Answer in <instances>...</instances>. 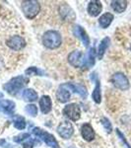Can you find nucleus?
Listing matches in <instances>:
<instances>
[{
	"mask_svg": "<svg viewBox=\"0 0 131 148\" xmlns=\"http://www.w3.org/2000/svg\"><path fill=\"white\" fill-rule=\"evenodd\" d=\"M73 33H74V35L76 36V37H78L81 40H82L85 47L89 46L90 39H89V37H88L86 31L81 27V26H78V25L74 26V28H73Z\"/></svg>",
	"mask_w": 131,
	"mask_h": 148,
	"instance_id": "9d476101",
	"label": "nucleus"
},
{
	"mask_svg": "<svg viewBox=\"0 0 131 148\" xmlns=\"http://www.w3.org/2000/svg\"><path fill=\"white\" fill-rule=\"evenodd\" d=\"M25 73L27 75H44V71H42L40 69L37 67H30L25 71Z\"/></svg>",
	"mask_w": 131,
	"mask_h": 148,
	"instance_id": "a878e982",
	"label": "nucleus"
},
{
	"mask_svg": "<svg viewBox=\"0 0 131 148\" xmlns=\"http://www.w3.org/2000/svg\"><path fill=\"white\" fill-rule=\"evenodd\" d=\"M14 126L18 130H24L26 127V121L25 119L21 116H17L14 119Z\"/></svg>",
	"mask_w": 131,
	"mask_h": 148,
	"instance_id": "5701e85b",
	"label": "nucleus"
},
{
	"mask_svg": "<svg viewBox=\"0 0 131 148\" xmlns=\"http://www.w3.org/2000/svg\"><path fill=\"white\" fill-rule=\"evenodd\" d=\"M83 54L82 52L79 51H72L70 54L68 56V61L74 67H81L84 64V59L82 58Z\"/></svg>",
	"mask_w": 131,
	"mask_h": 148,
	"instance_id": "1a4fd4ad",
	"label": "nucleus"
},
{
	"mask_svg": "<svg viewBox=\"0 0 131 148\" xmlns=\"http://www.w3.org/2000/svg\"><path fill=\"white\" fill-rule=\"evenodd\" d=\"M28 83L29 78L25 77V76H17V77L12 78L8 83H6L3 86V89L8 92L9 94L14 95L18 91H20L23 87H25Z\"/></svg>",
	"mask_w": 131,
	"mask_h": 148,
	"instance_id": "f03ea898",
	"label": "nucleus"
},
{
	"mask_svg": "<svg viewBox=\"0 0 131 148\" xmlns=\"http://www.w3.org/2000/svg\"><path fill=\"white\" fill-rule=\"evenodd\" d=\"M33 133H34L35 135H37L38 137H40L42 141H44L51 148H60L59 147L58 142L56 141V139L54 138L53 135L48 132H46V131H44L42 128L35 127L34 130H33Z\"/></svg>",
	"mask_w": 131,
	"mask_h": 148,
	"instance_id": "20e7f679",
	"label": "nucleus"
},
{
	"mask_svg": "<svg viewBox=\"0 0 131 148\" xmlns=\"http://www.w3.org/2000/svg\"><path fill=\"white\" fill-rule=\"evenodd\" d=\"M40 108L42 114H48L51 111V99L49 96H42L40 99Z\"/></svg>",
	"mask_w": 131,
	"mask_h": 148,
	"instance_id": "ddd939ff",
	"label": "nucleus"
},
{
	"mask_svg": "<svg viewBox=\"0 0 131 148\" xmlns=\"http://www.w3.org/2000/svg\"><path fill=\"white\" fill-rule=\"evenodd\" d=\"M113 20V15L111 13H104L99 19V24L103 29H106Z\"/></svg>",
	"mask_w": 131,
	"mask_h": 148,
	"instance_id": "6ab92c4d",
	"label": "nucleus"
},
{
	"mask_svg": "<svg viewBox=\"0 0 131 148\" xmlns=\"http://www.w3.org/2000/svg\"><path fill=\"white\" fill-rule=\"evenodd\" d=\"M57 132H58V134L62 138H64V139H68V138H70L72 136L74 130H73V126L70 123H68V121H63V123H60V125H58V127H57Z\"/></svg>",
	"mask_w": 131,
	"mask_h": 148,
	"instance_id": "6e6552de",
	"label": "nucleus"
},
{
	"mask_svg": "<svg viewBox=\"0 0 131 148\" xmlns=\"http://www.w3.org/2000/svg\"><path fill=\"white\" fill-rule=\"evenodd\" d=\"M71 148H74V147H71Z\"/></svg>",
	"mask_w": 131,
	"mask_h": 148,
	"instance_id": "473e14b6",
	"label": "nucleus"
},
{
	"mask_svg": "<svg viewBox=\"0 0 131 148\" xmlns=\"http://www.w3.org/2000/svg\"><path fill=\"white\" fill-rule=\"evenodd\" d=\"M70 93L67 89H65L64 87L62 86H60V87L58 88V90H57L56 92V98L57 100H58L59 102L61 103H66L68 102L69 100H70Z\"/></svg>",
	"mask_w": 131,
	"mask_h": 148,
	"instance_id": "2eb2a0df",
	"label": "nucleus"
},
{
	"mask_svg": "<svg viewBox=\"0 0 131 148\" xmlns=\"http://www.w3.org/2000/svg\"><path fill=\"white\" fill-rule=\"evenodd\" d=\"M111 80V83L113 84L114 87L121 90V91H126V90H128L130 87L128 78L121 72L114 73Z\"/></svg>",
	"mask_w": 131,
	"mask_h": 148,
	"instance_id": "39448f33",
	"label": "nucleus"
},
{
	"mask_svg": "<svg viewBox=\"0 0 131 148\" xmlns=\"http://www.w3.org/2000/svg\"><path fill=\"white\" fill-rule=\"evenodd\" d=\"M42 44L47 49H54L61 46L62 39H61L60 34L56 31H47L42 36Z\"/></svg>",
	"mask_w": 131,
	"mask_h": 148,
	"instance_id": "f257e3e1",
	"label": "nucleus"
},
{
	"mask_svg": "<svg viewBox=\"0 0 131 148\" xmlns=\"http://www.w3.org/2000/svg\"><path fill=\"white\" fill-rule=\"evenodd\" d=\"M63 114L66 116L68 119H70L71 121H78L80 119V114H81V110L80 107L77 104H69L65 108L63 109Z\"/></svg>",
	"mask_w": 131,
	"mask_h": 148,
	"instance_id": "423d86ee",
	"label": "nucleus"
},
{
	"mask_svg": "<svg viewBox=\"0 0 131 148\" xmlns=\"http://www.w3.org/2000/svg\"><path fill=\"white\" fill-rule=\"evenodd\" d=\"M25 111L28 114H30V116H35L38 114V108H37V106L34 104L27 105L26 108H25Z\"/></svg>",
	"mask_w": 131,
	"mask_h": 148,
	"instance_id": "393cba45",
	"label": "nucleus"
},
{
	"mask_svg": "<svg viewBox=\"0 0 131 148\" xmlns=\"http://www.w3.org/2000/svg\"><path fill=\"white\" fill-rule=\"evenodd\" d=\"M60 14H61V16L65 19H71V17H70L71 14L74 15L72 9L69 8V6H67V5H63L60 7Z\"/></svg>",
	"mask_w": 131,
	"mask_h": 148,
	"instance_id": "b1692460",
	"label": "nucleus"
},
{
	"mask_svg": "<svg viewBox=\"0 0 131 148\" xmlns=\"http://www.w3.org/2000/svg\"><path fill=\"white\" fill-rule=\"evenodd\" d=\"M29 137H30V133H21V134H19L17 136L14 137L13 139L15 142H22L23 140L27 139Z\"/></svg>",
	"mask_w": 131,
	"mask_h": 148,
	"instance_id": "c85d7f7f",
	"label": "nucleus"
},
{
	"mask_svg": "<svg viewBox=\"0 0 131 148\" xmlns=\"http://www.w3.org/2000/svg\"><path fill=\"white\" fill-rule=\"evenodd\" d=\"M33 145H34V142L33 141H28V142H26V143H24V148H33Z\"/></svg>",
	"mask_w": 131,
	"mask_h": 148,
	"instance_id": "c756f323",
	"label": "nucleus"
},
{
	"mask_svg": "<svg viewBox=\"0 0 131 148\" xmlns=\"http://www.w3.org/2000/svg\"><path fill=\"white\" fill-rule=\"evenodd\" d=\"M22 10L28 19H34L40 12V3L35 0H27L22 2Z\"/></svg>",
	"mask_w": 131,
	"mask_h": 148,
	"instance_id": "7ed1b4c3",
	"label": "nucleus"
},
{
	"mask_svg": "<svg viewBox=\"0 0 131 148\" xmlns=\"http://www.w3.org/2000/svg\"><path fill=\"white\" fill-rule=\"evenodd\" d=\"M81 134L86 141H92L95 138L94 130L90 123H84L81 127Z\"/></svg>",
	"mask_w": 131,
	"mask_h": 148,
	"instance_id": "9b49d317",
	"label": "nucleus"
},
{
	"mask_svg": "<svg viewBox=\"0 0 131 148\" xmlns=\"http://www.w3.org/2000/svg\"><path fill=\"white\" fill-rule=\"evenodd\" d=\"M0 109H2V111L7 114H12L15 109V103L12 101H0Z\"/></svg>",
	"mask_w": 131,
	"mask_h": 148,
	"instance_id": "a211bd4d",
	"label": "nucleus"
},
{
	"mask_svg": "<svg viewBox=\"0 0 131 148\" xmlns=\"http://www.w3.org/2000/svg\"><path fill=\"white\" fill-rule=\"evenodd\" d=\"M22 97L25 101L28 102H35L38 99V93L33 89H26L23 91Z\"/></svg>",
	"mask_w": 131,
	"mask_h": 148,
	"instance_id": "aec40b11",
	"label": "nucleus"
},
{
	"mask_svg": "<svg viewBox=\"0 0 131 148\" xmlns=\"http://www.w3.org/2000/svg\"><path fill=\"white\" fill-rule=\"evenodd\" d=\"M109 42H111V40H109V38L108 37L104 38L101 42V44H100V46H99V49H98V57H99V59L103 58L104 52H106V49H108L109 46Z\"/></svg>",
	"mask_w": 131,
	"mask_h": 148,
	"instance_id": "412c9836",
	"label": "nucleus"
},
{
	"mask_svg": "<svg viewBox=\"0 0 131 148\" xmlns=\"http://www.w3.org/2000/svg\"><path fill=\"white\" fill-rule=\"evenodd\" d=\"M130 51H131V44H130Z\"/></svg>",
	"mask_w": 131,
	"mask_h": 148,
	"instance_id": "2f4dec72",
	"label": "nucleus"
},
{
	"mask_svg": "<svg viewBox=\"0 0 131 148\" xmlns=\"http://www.w3.org/2000/svg\"><path fill=\"white\" fill-rule=\"evenodd\" d=\"M102 125H104V130H106V132H111V130H113V126H111V121H109L108 119L106 118H103L102 119Z\"/></svg>",
	"mask_w": 131,
	"mask_h": 148,
	"instance_id": "bb28decb",
	"label": "nucleus"
},
{
	"mask_svg": "<svg viewBox=\"0 0 131 148\" xmlns=\"http://www.w3.org/2000/svg\"><path fill=\"white\" fill-rule=\"evenodd\" d=\"M93 100L97 103L100 104L102 102V93H101V84H100V81L97 79L96 81V87H95L94 91H93Z\"/></svg>",
	"mask_w": 131,
	"mask_h": 148,
	"instance_id": "4be33fe9",
	"label": "nucleus"
},
{
	"mask_svg": "<svg viewBox=\"0 0 131 148\" xmlns=\"http://www.w3.org/2000/svg\"><path fill=\"white\" fill-rule=\"evenodd\" d=\"M6 45L12 51H21L26 46V42L20 36H11L6 40Z\"/></svg>",
	"mask_w": 131,
	"mask_h": 148,
	"instance_id": "0eeeda50",
	"label": "nucleus"
},
{
	"mask_svg": "<svg viewBox=\"0 0 131 148\" xmlns=\"http://www.w3.org/2000/svg\"><path fill=\"white\" fill-rule=\"evenodd\" d=\"M116 134L118 135V137H119V139L121 140V141L123 142V144L125 145V146H126V148H131L130 144H129V143L127 142V140H126L125 136H124V135H123V133L121 132V131H120L119 130H116Z\"/></svg>",
	"mask_w": 131,
	"mask_h": 148,
	"instance_id": "cd10ccee",
	"label": "nucleus"
},
{
	"mask_svg": "<svg viewBox=\"0 0 131 148\" xmlns=\"http://www.w3.org/2000/svg\"><path fill=\"white\" fill-rule=\"evenodd\" d=\"M102 9H103V5L100 1H91L88 5L87 10L92 17H97L102 12Z\"/></svg>",
	"mask_w": 131,
	"mask_h": 148,
	"instance_id": "f8f14e48",
	"label": "nucleus"
},
{
	"mask_svg": "<svg viewBox=\"0 0 131 148\" xmlns=\"http://www.w3.org/2000/svg\"><path fill=\"white\" fill-rule=\"evenodd\" d=\"M3 97V94H2V93H0V98H2Z\"/></svg>",
	"mask_w": 131,
	"mask_h": 148,
	"instance_id": "7c9ffc66",
	"label": "nucleus"
},
{
	"mask_svg": "<svg viewBox=\"0 0 131 148\" xmlns=\"http://www.w3.org/2000/svg\"><path fill=\"white\" fill-rule=\"evenodd\" d=\"M95 54H96V49L95 47H91L90 51H88V56L84 59V64H83V67L86 68H91L93 65L95 64Z\"/></svg>",
	"mask_w": 131,
	"mask_h": 148,
	"instance_id": "f3484780",
	"label": "nucleus"
},
{
	"mask_svg": "<svg viewBox=\"0 0 131 148\" xmlns=\"http://www.w3.org/2000/svg\"><path fill=\"white\" fill-rule=\"evenodd\" d=\"M61 86H63L64 88H69V89L74 91L75 93H78L82 98L87 97V94H88L87 90H86V88L82 85H76V84H73V83H66V84L61 85Z\"/></svg>",
	"mask_w": 131,
	"mask_h": 148,
	"instance_id": "4468645a",
	"label": "nucleus"
},
{
	"mask_svg": "<svg viewBox=\"0 0 131 148\" xmlns=\"http://www.w3.org/2000/svg\"><path fill=\"white\" fill-rule=\"evenodd\" d=\"M111 8L113 9L114 12L116 13H122L127 8V1L124 0H115V1H111Z\"/></svg>",
	"mask_w": 131,
	"mask_h": 148,
	"instance_id": "dca6fc26",
	"label": "nucleus"
}]
</instances>
